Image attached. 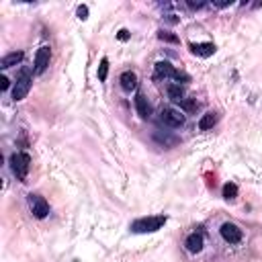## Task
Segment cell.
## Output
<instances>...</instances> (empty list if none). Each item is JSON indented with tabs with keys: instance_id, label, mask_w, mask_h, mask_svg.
Segmentation results:
<instances>
[{
	"instance_id": "1",
	"label": "cell",
	"mask_w": 262,
	"mask_h": 262,
	"mask_svg": "<svg viewBox=\"0 0 262 262\" xmlns=\"http://www.w3.org/2000/svg\"><path fill=\"white\" fill-rule=\"evenodd\" d=\"M166 222H168V217H166V215L142 217V219H135L129 229H131L133 233H151V231H158Z\"/></svg>"
},
{
	"instance_id": "2",
	"label": "cell",
	"mask_w": 262,
	"mask_h": 262,
	"mask_svg": "<svg viewBox=\"0 0 262 262\" xmlns=\"http://www.w3.org/2000/svg\"><path fill=\"white\" fill-rule=\"evenodd\" d=\"M29 166H31V158H29V154H25V151H19V154L10 156V170L17 176V181L25 183L27 174H29Z\"/></svg>"
},
{
	"instance_id": "3",
	"label": "cell",
	"mask_w": 262,
	"mask_h": 262,
	"mask_svg": "<svg viewBox=\"0 0 262 262\" xmlns=\"http://www.w3.org/2000/svg\"><path fill=\"white\" fill-rule=\"evenodd\" d=\"M156 78H172L176 82H190V76L176 70L170 62H158L156 64Z\"/></svg>"
},
{
	"instance_id": "4",
	"label": "cell",
	"mask_w": 262,
	"mask_h": 262,
	"mask_svg": "<svg viewBox=\"0 0 262 262\" xmlns=\"http://www.w3.org/2000/svg\"><path fill=\"white\" fill-rule=\"evenodd\" d=\"M27 201H29V209H31V213L37 217V219H45L47 215H49V203L41 197V195H37V192H31L29 197H27Z\"/></svg>"
},
{
	"instance_id": "5",
	"label": "cell",
	"mask_w": 262,
	"mask_h": 262,
	"mask_svg": "<svg viewBox=\"0 0 262 262\" xmlns=\"http://www.w3.org/2000/svg\"><path fill=\"white\" fill-rule=\"evenodd\" d=\"M31 90V72L29 70H23L21 76L15 82V88H12V99L15 101H23L27 94Z\"/></svg>"
},
{
	"instance_id": "6",
	"label": "cell",
	"mask_w": 262,
	"mask_h": 262,
	"mask_svg": "<svg viewBox=\"0 0 262 262\" xmlns=\"http://www.w3.org/2000/svg\"><path fill=\"white\" fill-rule=\"evenodd\" d=\"M160 121L168 127H181L185 123V115L181 111H176V109H172V107H166V109H162Z\"/></svg>"
},
{
	"instance_id": "7",
	"label": "cell",
	"mask_w": 262,
	"mask_h": 262,
	"mask_svg": "<svg viewBox=\"0 0 262 262\" xmlns=\"http://www.w3.org/2000/svg\"><path fill=\"white\" fill-rule=\"evenodd\" d=\"M219 231H222V238H224L227 244H240L242 238H244V231H242L236 224H229V222H225Z\"/></svg>"
},
{
	"instance_id": "8",
	"label": "cell",
	"mask_w": 262,
	"mask_h": 262,
	"mask_svg": "<svg viewBox=\"0 0 262 262\" xmlns=\"http://www.w3.org/2000/svg\"><path fill=\"white\" fill-rule=\"evenodd\" d=\"M49 58H51V49L47 45L37 49V53H35V74H43L47 70Z\"/></svg>"
},
{
	"instance_id": "9",
	"label": "cell",
	"mask_w": 262,
	"mask_h": 262,
	"mask_svg": "<svg viewBox=\"0 0 262 262\" xmlns=\"http://www.w3.org/2000/svg\"><path fill=\"white\" fill-rule=\"evenodd\" d=\"M188 49H190V53H195V56H199V58H209L215 53L213 43H190Z\"/></svg>"
},
{
	"instance_id": "10",
	"label": "cell",
	"mask_w": 262,
	"mask_h": 262,
	"mask_svg": "<svg viewBox=\"0 0 262 262\" xmlns=\"http://www.w3.org/2000/svg\"><path fill=\"white\" fill-rule=\"evenodd\" d=\"M185 246H187V250H188V252H192V254L201 252V250H203V246H205V242H203V236H201V233H197V231H192L190 236L187 238Z\"/></svg>"
},
{
	"instance_id": "11",
	"label": "cell",
	"mask_w": 262,
	"mask_h": 262,
	"mask_svg": "<svg viewBox=\"0 0 262 262\" xmlns=\"http://www.w3.org/2000/svg\"><path fill=\"white\" fill-rule=\"evenodd\" d=\"M119 82H121V88L125 90V92H131V90L137 88V76H135V72H131V70L123 72L121 78H119Z\"/></svg>"
},
{
	"instance_id": "12",
	"label": "cell",
	"mask_w": 262,
	"mask_h": 262,
	"mask_svg": "<svg viewBox=\"0 0 262 262\" xmlns=\"http://www.w3.org/2000/svg\"><path fill=\"white\" fill-rule=\"evenodd\" d=\"M135 109H137V115H140L142 119H148V117L151 115V107H150L148 99H146L142 92L135 96Z\"/></svg>"
},
{
	"instance_id": "13",
	"label": "cell",
	"mask_w": 262,
	"mask_h": 262,
	"mask_svg": "<svg viewBox=\"0 0 262 262\" xmlns=\"http://www.w3.org/2000/svg\"><path fill=\"white\" fill-rule=\"evenodd\" d=\"M23 58H25V53H23V51L6 53V56H4L2 60H0V68H2V70H6V68H10V66H17V64L23 62Z\"/></svg>"
},
{
	"instance_id": "14",
	"label": "cell",
	"mask_w": 262,
	"mask_h": 262,
	"mask_svg": "<svg viewBox=\"0 0 262 262\" xmlns=\"http://www.w3.org/2000/svg\"><path fill=\"white\" fill-rule=\"evenodd\" d=\"M217 113H205L203 117H201V121H199V129L201 131H209V129H213L215 127V123H217Z\"/></svg>"
},
{
	"instance_id": "15",
	"label": "cell",
	"mask_w": 262,
	"mask_h": 262,
	"mask_svg": "<svg viewBox=\"0 0 262 262\" xmlns=\"http://www.w3.org/2000/svg\"><path fill=\"white\" fill-rule=\"evenodd\" d=\"M168 96H170V101L172 103H178L181 105L185 101V88L181 84H170L168 86Z\"/></svg>"
},
{
	"instance_id": "16",
	"label": "cell",
	"mask_w": 262,
	"mask_h": 262,
	"mask_svg": "<svg viewBox=\"0 0 262 262\" xmlns=\"http://www.w3.org/2000/svg\"><path fill=\"white\" fill-rule=\"evenodd\" d=\"M238 197V187L233 185V183H227V185H224V199H227V201H233Z\"/></svg>"
},
{
	"instance_id": "17",
	"label": "cell",
	"mask_w": 262,
	"mask_h": 262,
	"mask_svg": "<svg viewBox=\"0 0 262 262\" xmlns=\"http://www.w3.org/2000/svg\"><path fill=\"white\" fill-rule=\"evenodd\" d=\"M158 39L160 41H166V43H178V37L174 35V33H170V31H158Z\"/></svg>"
},
{
	"instance_id": "18",
	"label": "cell",
	"mask_w": 262,
	"mask_h": 262,
	"mask_svg": "<svg viewBox=\"0 0 262 262\" xmlns=\"http://www.w3.org/2000/svg\"><path fill=\"white\" fill-rule=\"evenodd\" d=\"M107 74H109V60L103 58V60H101V66H99V80L105 82V80H107Z\"/></svg>"
},
{
	"instance_id": "19",
	"label": "cell",
	"mask_w": 262,
	"mask_h": 262,
	"mask_svg": "<svg viewBox=\"0 0 262 262\" xmlns=\"http://www.w3.org/2000/svg\"><path fill=\"white\" fill-rule=\"evenodd\" d=\"M154 137H156V142H160V144H164V146H174V144H176V137H168V135H160V133H156Z\"/></svg>"
},
{
	"instance_id": "20",
	"label": "cell",
	"mask_w": 262,
	"mask_h": 262,
	"mask_svg": "<svg viewBox=\"0 0 262 262\" xmlns=\"http://www.w3.org/2000/svg\"><path fill=\"white\" fill-rule=\"evenodd\" d=\"M181 107L185 109L187 113H190V111H195V109L199 107V103H197V101H192V99H190V101H188V99H185V101L181 103Z\"/></svg>"
},
{
	"instance_id": "21",
	"label": "cell",
	"mask_w": 262,
	"mask_h": 262,
	"mask_svg": "<svg viewBox=\"0 0 262 262\" xmlns=\"http://www.w3.org/2000/svg\"><path fill=\"white\" fill-rule=\"evenodd\" d=\"M78 19H82V21L88 19V6H84V4L78 6Z\"/></svg>"
},
{
	"instance_id": "22",
	"label": "cell",
	"mask_w": 262,
	"mask_h": 262,
	"mask_svg": "<svg viewBox=\"0 0 262 262\" xmlns=\"http://www.w3.org/2000/svg\"><path fill=\"white\" fill-rule=\"evenodd\" d=\"M187 6H188L190 10H199V8H203V6H205V2H192V0H188Z\"/></svg>"
},
{
	"instance_id": "23",
	"label": "cell",
	"mask_w": 262,
	"mask_h": 262,
	"mask_svg": "<svg viewBox=\"0 0 262 262\" xmlns=\"http://www.w3.org/2000/svg\"><path fill=\"white\" fill-rule=\"evenodd\" d=\"M213 6H219V8L231 6V0H213Z\"/></svg>"
},
{
	"instance_id": "24",
	"label": "cell",
	"mask_w": 262,
	"mask_h": 262,
	"mask_svg": "<svg viewBox=\"0 0 262 262\" xmlns=\"http://www.w3.org/2000/svg\"><path fill=\"white\" fill-rule=\"evenodd\" d=\"M8 84H10V80H8L6 76L0 78V90H6V88H8Z\"/></svg>"
},
{
	"instance_id": "25",
	"label": "cell",
	"mask_w": 262,
	"mask_h": 262,
	"mask_svg": "<svg viewBox=\"0 0 262 262\" xmlns=\"http://www.w3.org/2000/svg\"><path fill=\"white\" fill-rule=\"evenodd\" d=\"M117 37H119V39H121V41H127V39H129V31H127V29H121V31H119V35H117Z\"/></svg>"
}]
</instances>
